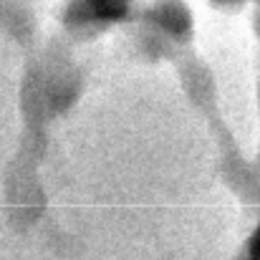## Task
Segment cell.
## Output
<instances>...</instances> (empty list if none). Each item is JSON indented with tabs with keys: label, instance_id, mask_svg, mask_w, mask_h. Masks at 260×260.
Masks as SVG:
<instances>
[{
	"label": "cell",
	"instance_id": "cell-2",
	"mask_svg": "<svg viewBox=\"0 0 260 260\" xmlns=\"http://www.w3.org/2000/svg\"><path fill=\"white\" fill-rule=\"evenodd\" d=\"M250 260H260V233H258V238H255V243H253V253H250Z\"/></svg>",
	"mask_w": 260,
	"mask_h": 260
},
{
	"label": "cell",
	"instance_id": "cell-1",
	"mask_svg": "<svg viewBox=\"0 0 260 260\" xmlns=\"http://www.w3.org/2000/svg\"><path fill=\"white\" fill-rule=\"evenodd\" d=\"M101 15H119L124 10V0H96Z\"/></svg>",
	"mask_w": 260,
	"mask_h": 260
}]
</instances>
